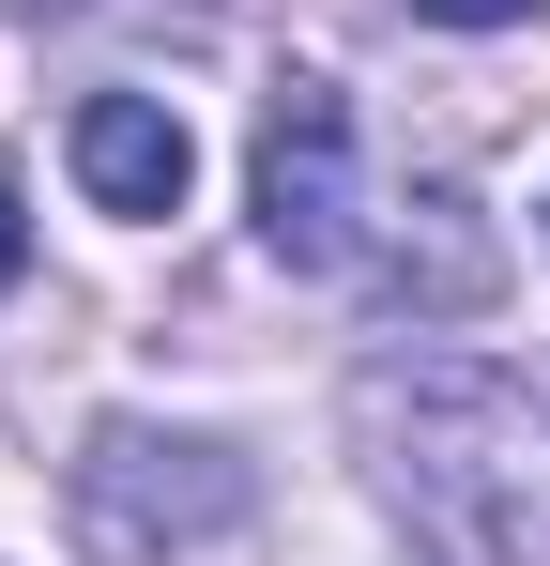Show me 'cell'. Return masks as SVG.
I'll use <instances>...</instances> for the list:
<instances>
[{"label":"cell","instance_id":"cell-1","mask_svg":"<svg viewBox=\"0 0 550 566\" xmlns=\"http://www.w3.org/2000/svg\"><path fill=\"white\" fill-rule=\"evenodd\" d=\"M367 444L413 536L458 566H550V429L505 368H367Z\"/></svg>","mask_w":550,"mask_h":566},{"label":"cell","instance_id":"cell-4","mask_svg":"<svg viewBox=\"0 0 550 566\" xmlns=\"http://www.w3.org/2000/svg\"><path fill=\"white\" fill-rule=\"evenodd\" d=\"M429 31H520V15H550V0H413Z\"/></svg>","mask_w":550,"mask_h":566},{"label":"cell","instance_id":"cell-2","mask_svg":"<svg viewBox=\"0 0 550 566\" xmlns=\"http://www.w3.org/2000/svg\"><path fill=\"white\" fill-rule=\"evenodd\" d=\"M245 199H261V245L290 276H337L367 245V154H352V93H337V77H275Z\"/></svg>","mask_w":550,"mask_h":566},{"label":"cell","instance_id":"cell-3","mask_svg":"<svg viewBox=\"0 0 550 566\" xmlns=\"http://www.w3.org/2000/svg\"><path fill=\"white\" fill-rule=\"evenodd\" d=\"M62 154H77L92 214H183V185H199V138H183V107H154V93H77Z\"/></svg>","mask_w":550,"mask_h":566},{"label":"cell","instance_id":"cell-5","mask_svg":"<svg viewBox=\"0 0 550 566\" xmlns=\"http://www.w3.org/2000/svg\"><path fill=\"white\" fill-rule=\"evenodd\" d=\"M31 276V214H15V199H0V291Z\"/></svg>","mask_w":550,"mask_h":566}]
</instances>
